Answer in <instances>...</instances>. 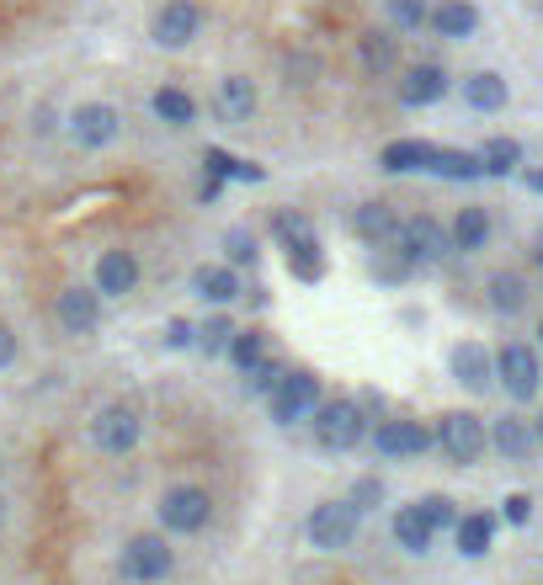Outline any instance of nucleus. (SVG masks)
Returning <instances> with one entry per match:
<instances>
[{
  "mask_svg": "<svg viewBox=\"0 0 543 585\" xmlns=\"http://www.w3.org/2000/svg\"><path fill=\"white\" fill-rule=\"evenodd\" d=\"M272 235L283 245V261H288V277L294 282H320L325 277V245L315 235V224L304 214H277L272 219Z\"/></svg>",
  "mask_w": 543,
  "mask_h": 585,
  "instance_id": "1",
  "label": "nucleus"
},
{
  "mask_svg": "<svg viewBox=\"0 0 543 585\" xmlns=\"http://www.w3.org/2000/svg\"><path fill=\"white\" fill-rule=\"evenodd\" d=\"M309 426H315L320 453H357L373 437V420L363 410V399H325Z\"/></svg>",
  "mask_w": 543,
  "mask_h": 585,
  "instance_id": "2",
  "label": "nucleus"
},
{
  "mask_svg": "<svg viewBox=\"0 0 543 585\" xmlns=\"http://www.w3.org/2000/svg\"><path fill=\"white\" fill-rule=\"evenodd\" d=\"M437 453L453 468H474L491 453V420L474 410H447L437 415Z\"/></svg>",
  "mask_w": 543,
  "mask_h": 585,
  "instance_id": "3",
  "label": "nucleus"
},
{
  "mask_svg": "<svg viewBox=\"0 0 543 585\" xmlns=\"http://www.w3.org/2000/svg\"><path fill=\"white\" fill-rule=\"evenodd\" d=\"M155 516L166 537H198L214 522V495L203 485H166V495L155 500Z\"/></svg>",
  "mask_w": 543,
  "mask_h": 585,
  "instance_id": "4",
  "label": "nucleus"
},
{
  "mask_svg": "<svg viewBox=\"0 0 543 585\" xmlns=\"http://www.w3.org/2000/svg\"><path fill=\"white\" fill-rule=\"evenodd\" d=\"M304 537H309V548L315 554H346L357 537H363V512L352 506V500H320L309 522H304Z\"/></svg>",
  "mask_w": 543,
  "mask_h": 585,
  "instance_id": "5",
  "label": "nucleus"
},
{
  "mask_svg": "<svg viewBox=\"0 0 543 585\" xmlns=\"http://www.w3.org/2000/svg\"><path fill=\"white\" fill-rule=\"evenodd\" d=\"M176 569V548L166 533H134L124 543V554H118V575L128 585H160L171 581Z\"/></svg>",
  "mask_w": 543,
  "mask_h": 585,
  "instance_id": "6",
  "label": "nucleus"
},
{
  "mask_svg": "<svg viewBox=\"0 0 543 585\" xmlns=\"http://www.w3.org/2000/svg\"><path fill=\"white\" fill-rule=\"evenodd\" d=\"M145 437V415L139 405H128V399H112V405H101L91 415V447L107 453V458H128L134 447Z\"/></svg>",
  "mask_w": 543,
  "mask_h": 585,
  "instance_id": "7",
  "label": "nucleus"
},
{
  "mask_svg": "<svg viewBox=\"0 0 543 585\" xmlns=\"http://www.w3.org/2000/svg\"><path fill=\"white\" fill-rule=\"evenodd\" d=\"M368 447L384 458V464H411V458H426V453L437 447V432L421 426V420H411V415H389V420L373 426Z\"/></svg>",
  "mask_w": 543,
  "mask_h": 585,
  "instance_id": "8",
  "label": "nucleus"
},
{
  "mask_svg": "<svg viewBox=\"0 0 543 585\" xmlns=\"http://www.w3.org/2000/svg\"><path fill=\"white\" fill-rule=\"evenodd\" d=\"M320 378L309 373V367H288V378H283V389L267 399V415L272 426H304V420H315V410H320Z\"/></svg>",
  "mask_w": 543,
  "mask_h": 585,
  "instance_id": "9",
  "label": "nucleus"
},
{
  "mask_svg": "<svg viewBox=\"0 0 543 585\" xmlns=\"http://www.w3.org/2000/svg\"><path fill=\"white\" fill-rule=\"evenodd\" d=\"M495 384L506 389V399H517V405L539 399V389H543L539 346H527V341H506V346H501V351H495Z\"/></svg>",
  "mask_w": 543,
  "mask_h": 585,
  "instance_id": "10",
  "label": "nucleus"
},
{
  "mask_svg": "<svg viewBox=\"0 0 543 585\" xmlns=\"http://www.w3.org/2000/svg\"><path fill=\"white\" fill-rule=\"evenodd\" d=\"M399 250H405L416 267H443L447 256H458V250H453V229H447L443 219H432V214H416V219H405Z\"/></svg>",
  "mask_w": 543,
  "mask_h": 585,
  "instance_id": "11",
  "label": "nucleus"
},
{
  "mask_svg": "<svg viewBox=\"0 0 543 585\" xmlns=\"http://www.w3.org/2000/svg\"><path fill=\"white\" fill-rule=\"evenodd\" d=\"M118 133H124V112H118L112 101H80V107L70 112V139L80 149L118 145Z\"/></svg>",
  "mask_w": 543,
  "mask_h": 585,
  "instance_id": "12",
  "label": "nucleus"
},
{
  "mask_svg": "<svg viewBox=\"0 0 543 585\" xmlns=\"http://www.w3.org/2000/svg\"><path fill=\"white\" fill-rule=\"evenodd\" d=\"M53 319H59V330L65 336H97L101 330V292L97 288H59L53 298Z\"/></svg>",
  "mask_w": 543,
  "mask_h": 585,
  "instance_id": "13",
  "label": "nucleus"
},
{
  "mask_svg": "<svg viewBox=\"0 0 543 585\" xmlns=\"http://www.w3.org/2000/svg\"><path fill=\"white\" fill-rule=\"evenodd\" d=\"M491 453H501L506 464H527V458L539 453V426L517 410L495 415L491 420Z\"/></svg>",
  "mask_w": 543,
  "mask_h": 585,
  "instance_id": "14",
  "label": "nucleus"
},
{
  "mask_svg": "<svg viewBox=\"0 0 543 585\" xmlns=\"http://www.w3.org/2000/svg\"><path fill=\"white\" fill-rule=\"evenodd\" d=\"M139 277H145V267H139L134 250H101L97 271H91V288H97L101 298H128V292L139 288Z\"/></svg>",
  "mask_w": 543,
  "mask_h": 585,
  "instance_id": "15",
  "label": "nucleus"
},
{
  "mask_svg": "<svg viewBox=\"0 0 543 585\" xmlns=\"http://www.w3.org/2000/svg\"><path fill=\"white\" fill-rule=\"evenodd\" d=\"M447 373H453V384H464L470 394H491L495 389V351H485L480 341H458L453 357H447Z\"/></svg>",
  "mask_w": 543,
  "mask_h": 585,
  "instance_id": "16",
  "label": "nucleus"
},
{
  "mask_svg": "<svg viewBox=\"0 0 543 585\" xmlns=\"http://www.w3.org/2000/svg\"><path fill=\"white\" fill-rule=\"evenodd\" d=\"M352 229H357V240L368 245V250H399L405 219H395L389 202H363V208L352 214Z\"/></svg>",
  "mask_w": 543,
  "mask_h": 585,
  "instance_id": "17",
  "label": "nucleus"
},
{
  "mask_svg": "<svg viewBox=\"0 0 543 585\" xmlns=\"http://www.w3.org/2000/svg\"><path fill=\"white\" fill-rule=\"evenodd\" d=\"M198 32H203V11L192 0H166V6L155 11V43H160V49H187Z\"/></svg>",
  "mask_w": 543,
  "mask_h": 585,
  "instance_id": "18",
  "label": "nucleus"
},
{
  "mask_svg": "<svg viewBox=\"0 0 543 585\" xmlns=\"http://www.w3.org/2000/svg\"><path fill=\"white\" fill-rule=\"evenodd\" d=\"M389 533H395V543L411 554V559H426V554L437 548V537H443L432 522H426V516H421L416 500H411V506H399V512L389 516Z\"/></svg>",
  "mask_w": 543,
  "mask_h": 585,
  "instance_id": "19",
  "label": "nucleus"
},
{
  "mask_svg": "<svg viewBox=\"0 0 543 585\" xmlns=\"http://www.w3.org/2000/svg\"><path fill=\"white\" fill-rule=\"evenodd\" d=\"M485 304H491L495 315H506V319H517L527 304H533V282L522 277V271H491L485 277Z\"/></svg>",
  "mask_w": 543,
  "mask_h": 585,
  "instance_id": "20",
  "label": "nucleus"
},
{
  "mask_svg": "<svg viewBox=\"0 0 543 585\" xmlns=\"http://www.w3.org/2000/svg\"><path fill=\"white\" fill-rule=\"evenodd\" d=\"M192 292H198L203 304L224 309V304H235L246 288H240V271L229 267V261H203V267L192 271Z\"/></svg>",
  "mask_w": 543,
  "mask_h": 585,
  "instance_id": "21",
  "label": "nucleus"
},
{
  "mask_svg": "<svg viewBox=\"0 0 543 585\" xmlns=\"http://www.w3.org/2000/svg\"><path fill=\"white\" fill-rule=\"evenodd\" d=\"M447 70L443 65H411L405 70V80H399V101L405 107H432V101H443L447 97Z\"/></svg>",
  "mask_w": 543,
  "mask_h": 585,
  "instance_id": "22",
  "label": "nucleus"
},
{
  "mask_svg": "<svg viewBox=\"0 0 543 585\" xmlns=\"http://www.w3.org/2000/svg\"><path fill=\"white\" fill-rule=\"evenodd\" d=\"M495 527H501V516L491 512H464L458 516V527H453V543H458V554L464 559H485L495 548Z\"/></svg>",
  "mask_w": 543,
  "mask_h": 585,
  "instance_id": "23",
  "label": "nucleus"
},
{
  "mask_svg": "<svg viewBox=\"0 0 543 585\" xmlns=\"http://www.w3.org/2000/svg\"><path fill=\"white\" fill-rule=\"evenodd\" d=\"M447 229H453V250H458V256H480V250L491 245V214H485L480 202H470V208H458Z\"/></svg>",
  "mask_w": 543,
  "mask_h": 585,
  "instance_id": "24",
  "label": "nucleus"
},
{
  "mask_svg": "<svg viewBox=\"0 0 543 585\" xmlns=\"http://www.w3.org/2000/svg\"><path fill=\"white\" fill-rule=\"evenodd\" d=\"M432 32L437 38H447V43H464V38H474V27H480V11H474L470 0H443V6H432Z\"/></svg>",
  "mask_w": 543,
  "mask_h": 585,
  "instance_id": "25",
  "label": "nucleus"
},
{
  "mask_svg": "<svg viewBox=\"0 0 543 585\" xmlns=\"http://www.w3.org/2000/svg\"><path fill=\"white\" fill-rule=\"evenodd\" d=\"M432 176H443V181H480L485 176V160L474 155V149H447L437 145L432 149V166H426Z\"/></svg>",
  "mask_w": 543,
  "mask_h": 585,
  "instance_id": "26",
  "label": "nucleus"
},
{
  "mask_svg": "<svg viewBox=\"0 0 543 585\" xmlns=\"http://www.w3.org/2000/svg\"><path fill=\"white\" fill-rule=\"evenodd\" d=\"M149 112L166 122V128H192V122H198V101L187 97L181 86H160V91L149 97Z\"/></svg>",
  "mask_w": 543,
  "mask_h": 585,
  "instance_id": "27",
  "label": "nucleus"
},
{
  "mask_svg": "<svg viewBox=\"0 0 543 585\" xmlns=\"http://www.w3.org/2000/svg\"><path fill=\"white\" fill-rule=\"evenodd\" d=\"M256 101L261 97H256V86H250L246 75H224L219 80V112L229 122H250L256 118Z\"/></svg>",
  "mask_w": 543,
  "mask_h": 585,
  "instance_id": "28",
  "label": "nucleus"
},
{
  "mask_svg": "<svg viewBox=\"0 0 543 585\" xmlns=\"http://www.w3.org/2000/svg\"><path fill=\"white\" fill-rule=\"evenodd\" d=\"M432 149H437V145H426V139H395V145L378 155V166H384L389 176L426 171V166H432Z\"/></svg>",
  "mask_w": 543,
  "mask_h": 585,
  "instance_id": "29",
  "label": "nucleus"
},
{
  "mask_svg": "<svg viewBox=\"0 0 543 585\" xmlns=\"http://www.w3.org/2000/svg\"><path fill=\"white\" fill-rule=\"evenodd\" d=\"M357 59H363V75H389L399 65V38H389V32H363V38H357Z\"/></svg>",
  "mask_w": 543,
  "mask_h": 585,
  "instance_id": "30",
  "label": "nucleus"
},
{
  "mask_svg": "<svg viewBox=\"0 0 543 585\" xmlns=\"http://www.w3.org/2000/svg\"><path fill=\"white\" fill-rule=\"evenodd\" d=\"M464 101H470L474 112H501L506 107V80L495 70H480L464 80Z\"/></svg>",
  "mask_w": 543,
  "mask_h": 585,
  "instance_id": "31",
  "label": "nucleus"
},
{
  "mask_svg": "<svg viewBox=\"0 0 543 585\" xmlns=\"http://www.w3.org/2000/svg\"><path fill=\"white\" fill-rule=\"evenodd\" d=\"M203 166H208V176H224V181H267V171L256 160H235L229 149H208Z\"/></svg>",
  "mask_w": 543,
  "mask_h": 585,
  "instance_id": "32",
  "label": "nucleus"
},
{
  "mask_svg": "<svg viewBox=\"0 0 543 585\" xmlns=\"http://www.w3.org/2000/svg\"><path fill=\"white\" fill-rule=\"evenodd\" d=\"M240 336V325L229 315H208L198 325V351H208V357H229V341Z\"/></svg>",
  "mask_w": 543,
  "mask_h": 585,
  "instance_id": "33",
  "label": "nucleus"
},
{
  "mask_svg": "<svg viewBox=\"0 0 543 585\" xmlns=\"http://www.w3.org/2000/svg\"><path fill=\"white\" fill-rule=\"evenodd\" d=\"M261 357H272V351H267V330H256V325H250V330H240V336L229 341V363H235V373H240V378H246V373L261 363Z\"/></svg>",
  "mask_w": 543,
  "mask_h": 585,
  "instance_id": "34",
  "label": "nucleus"
},
{
  "mask_svg": "<svg viewBox=\"0 0 543 585\" xmlns=\"http://www.w3.org/2000/svg\"><path fill=\"white\" fill-rule=\"evenodd\" d=\"M224 261L240 271V267H256L261 261V240H256V229H246V224H235L229 235H224Z\"/></svg>",
  "mask_w": 543,
  "mask_h": 585,
  "instance_id": "35",
  "label": "nucleus"
},
{
  "mask_svg": "<svg viewBox=\"0 0 543 585\" xmlns=\"http://www.w3.org/2000/svg\"><path fill=\"white\" fill-rule=\"evenodd\" d=\"M283 378H288V363H283V357H261V363L246 373V394H256V399H272V394L283 389Z\"/></svg>",
  "mask_w": 543,
  "mask_h": 585,
  "instance_id": "36",
  "label": "nucleus"
},
{
  "mask_svg": "<svg viewBox=\"0 0 543 585\" xmlns=\"http://www.w3.org/2000/svg\"><path fill=\"white\" fill-rule=\"evenodd\" d=\"M421 506V516H426V522H432V527H437V533H453V527H458V500H453V495H443V489H432V495H421L416 500Z\"/></svg>",
  "mask_w": 543,
  "mask_h": 585,
  "instance_id": "37",
  "label": "nucleus"
},
{
  "mask_svg": "<svg viewBox=\"0 0 543 585\" xmlns=\"http://www.w3.org/2000/svg\"><path fill=\"white\" fill-rule=\"evenodd\" d=\"M480 160H485V176H512L522 166V145L517 139H491L480 149Z\"/></svg>",
  "mask_w": 543,
  "mask_h": 585,
  "instance_id": "38",
  "label": "nucleus"
},
{
  "mask_svg": "<svg viewBox=\"0 0 543 585\" xmlns=\"http://www.w3.org/2000/svg\"><path fill=\"white\" fill-rule=\"evenodd\" d=\"M384 11H389V22L399 32H421V27L432 22V6L426 0H384Z\"/></svg>",
  "mask_w": 543,
  "mask_h": 585,
  "instance_id": "39",
  "label": "nucleus"
},
{
  "mask_svg": "<svg viewBox=\"0 0 543 585\" xmlns=\"http://www.w3.org/2000/svg\"><path fill=\"white\" fill-rule=\"evenodd\" d=\"M346 500H352V506H357V512L368 516V512H378V506H384V500H389V485H384V479H378V474H363V479H357V485L346 489Z\"/></svg>",
  "mask_w": 543,
  "mask_h": 585,
  "instance_id": "40",
  "label": "nucleus"
},
{
  "mask_svg": "<svg viewBox=\"0 0 543 585\" xmlns=\"http://www.w3.org/2000/svg\"><path fill=\"white\" fill-rule=\"evenodd\" d=\"M501 522H506V527H527V522H533V495L512 489V495L501 500Z\"/></svg>",
  "mask_w": 543,
  "mask_h": 585,
  "instance_id": "41",
  "label": "nucleus"
},
{
  "mask_svg": "<svg viewBox=\"0 0 543 585\" xmlns=\"http://www.w3.org/2000/svg\"><path fill=\"white\" fill-rule=\"evenodd\" d=\"M166 346H171V351H192V346H198V325H192V319H171V325H166Z\"/></svg>",
  "mask_w": 543,
  "mask_h": 585,
  "instance_id": "42",
  "label": "nucleus"
},
{
  "mask_svg": "<svg viewBox=\"0 0 543 585\" xmlns=\"http://www.w3.org/2000/svg\"><path fill=\"white\" fill-rule=\"evenodd\" d=\"M17 357H22V341H17V330L0 319V373H6V367H17Z\"/></svg>",
  "mask_w": 543,
  "mask_h": 585,
  "instance_id": "43",
  "label": "nucleus"
},
{
  "mask_svg": "<svg viewBox=\"0 0 543 585\" xmlns=\"http://www.w3.org/2000/svg\"><path fill=\"white\" fill-rule=\"evenodd\" d=\"M219 197H224V176H203L198 202H219Z\"/></svg>",
  "mask_w": 543,
  "mask_h": 585,
  "instance_id": "44",
  "label": "nucleus"
},
{
  "mask_svg": "<svg viewBox=\"0 0 543 585\" xmlns=\"http://www.w3.org/2000/svg\"><path fill=\"white\" fill-rule=\"evenodd\" d=\"M527 187H533V192L543 197V171H527Z\"/></svg>",
  "mask_w": 543,
  "mask_h": 585,
  "instance_id": "45",
  "label": "nucleus"
},
{
  "mask_svg": "<svg viewBox=\"0 0 543 585\" xmlns=\"http://www.w3.org/2000/svg\"><path fill=\"white\" fill-rule=\"evenodd\" d=\"M533 426H539V447H543V415H533Z\"/></svg>",
  "mask_w": 543,
  "mask_h": 585,
  "instance_id": "46",
  "label": "nucleus"
},
{
  "mask_svg": "<svg viewBox=\"0 0 543 585\" xmlns=\"http://www.w3.org/2000/svg\"><path fill=\"white\" fill-rule=\"evenodd\" d=\"M539 346H543V315H539Z\"/></svg>",
  "mask_w": 543,
  "mask_h": 585,
  "instance_id": "47",
  "label": "nucleus"
},
{
  "mask_svg": "<svg viewBox=\"0 0 543 585\" xmlns=\"http://www.w3.org/2000/svg\"><path fill=\"white\" fill-rule=\"evenodd\" d=\"M0 522H6V500H0Z\"/></svg>",
  "mask_w": 543,
  "mask_h": 585,
  "instance_id": "48",
  "label": "nucleus"
},
{
  "mask_svg": "<svg viewBox=\"0 0 543 585\" xmlns=\"http://www.w3.org/2000/svg\"><path fill=\"white\" fill-rule=\"evenodd\" d=\"M539 245H543V229H539Z\"/></svg>",
  "mask_w": 543,
  "mask_h": 585,
  "instance_id": "49",
  "label": "nucleus"
}]
</instances>
